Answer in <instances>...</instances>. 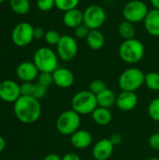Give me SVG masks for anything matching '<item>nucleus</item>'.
<instances>
[{"label": "nucleus", "instance_id": "obj_1", "mask_svg": "<svg viewBox=\"0 0 159 160\" xmlns=\"http://www.w3.org/2000/svg\"><path fill=\"white\" fill-rule=\"evenodd\" d=\"M14 114L23 124H33L41 115V105L38 99L33 97L21 96L14 103Z\"/></svg>", "mask_w": 159, "mask_h": 160}, {"label": "nucleus", "instance_id": "obj_2", "mask_svg": "<svg viewBox=\"0 0 159 160\" xmlns=\"http://www.w3.org/2000/svg\"><path fill=\"white\" fill-rule=\"evenodd\" d=\"M97 107V96L89 90H83L76 93L71 99V109L80 115L92 114Z\"/></svg>", "mask_w": 159, "mask_h": 160}, {"label": "nucleus", "instance_id": "obj_3", "mask_svg": "<svg viewBox=\"0 0 159 160\" xmlns=\"http://www.w3.org/2000/svg\"><path fill=\"white\" fill-rule=\"evenodd\" d=\"M143 55L144 46L136 38L127 39L119 47V56L127 64H136L140 62Z\"/></svg>", "mask_w": 159, "mask_h": 160}, {"label": "nucleus", "instance_id": "obj_4", "mask_svg": "<svg viewBox=\"0 0 159 160\" xmlns=\"http://www.w3.org/2000/svg\"><path fill=\"white\" fill-rule=\"evenodd\" d=\"M33 62L39 72L52 73L58 68V59L56 53L50 48L41 47L34 54Z\"/></svg>", "mask_w": 159, "mask_h": 160}, {"label": "nucleus", "instance_id": "obj_5", "mask_svg": "<svg viewBox=\"0 0 159 160\" xmlns=\"http://www.w3.org/2000/svg\"><path fill=\"white\" fill-rule=\"evenodd\" d=\"M145 80L143 72L137 68H130L126 69L119 77L118 84L122 91L135 92L141 88Z\"/></svg>", "mask_w": 159, "mask_h": 160}, {"label": "nucleus", "instance_id": "obj_6", "mask_svg": "<svg viewBox=\"0 0 159 160\" xmlns=\"http://www.w3.org/2000/svg\"><path fill=\"white\" fill-rule=\"evenodd\" d=\"M55 126L57 131L60 134L65 136H71L80 128L81 115L72 109L65 111L58 116Z\"/></svg>", "mask_w": 159, "mask_h": 160}, {"label": "nucleus", "instance_id": "obj_7", "mask_svg": "<svg viewBox=\"0 0 159 160\" xmlns=\"http://www.w3.org/2000/svg\"><path fill=\"white\" fill-rule=\"evenodd\" d=\"M149 10L145 3L141 0H131L127 3L123 9V15L126 21L132 23L144 21Z\"/></svg>", "mask_w": 159, "mask_h": 160}, {"label": "nucleus", "instance_id": "obj_8", "mask_svg": "<svg viewBox=\"0 0 159 160\" xmlns=\"http://www.w3.org/2000/svg\"><path fill=\"white\" fill-rule=\"evenodd\" d=\"M34 39V27L29 22L18 23L11 32V40L18 47H25Z\"/></svg>", "mask_w": 159, "mask_h": 160}, {"label": "nucleus", "instance_id": "obj_9", "mask_svg": "<svg viewBox=\"0 0 159 160\" xmlns=\"http://www.w3.org/2000/svg\"><path fill=\"white\" fill-rule=\"evenodd\" d=\"M106 21L105 10L97 5H91L83 12V23L91 30L98 29Z\"/></svg>", "mask_w": 159, "mask_h": 160}, {"label": "nucleus", "instance_id": "obj_10", "mask_svg": "<svg viewBox=\"0 0 159 160\" xmlns=\"http://www.w3.org/2000/svg\"><path fill=\"white\" fill-rule=\"evenodd\" d=\"M56 50L58 56L63 61H71L75 58L78 52L76 39L69 35L62 36L58 44L56 45Z\"/></svg>", "mask_w": 159, "mask_h": 160}, {"label": "nucleus", "instance_id": "obj_11", "mask_svg": "<svg viewBox=\"0 0 159 160\" xmlns=\"http://www.w3.org/2000/svg\"><path fill=\"white\" fill-rule=\"evenodd\" d=\"M21 94V85L11 80H6L0 82V99L7 103H15Z\"/></svg>", "mask_w": 159, "mask_h": 160}, {"label": "nucleus", "instance_id": "obj_12", "mask_svg": "<svg viewBox=\"0 0 159 160\" xmlns=\"http://www.w3.org/2000/svg\"><path fill=\"white\" fill-rule=\"evenodd\" d=\"M39 74V70L34 62L25 61L21 63L16 68V75L22 82H34Z\"/></svg>", "mask_w": 159, "mask_h": 160}, {"label": "nucleus", "instance_id": "obj_13", "mask_svg": "<svg viewBox=\"0 0 159 160\" xmlns=\"http://www.w3.org/2000/svg\"><path fill=\"white\" fill-rule=\"evenodd\" d=\"M53 83L60 88H69L73 85L75 77L71 70L66 68H57L52 72Z\"/></svg>", "mask_w": 159, "mask_h": 160}, {"label": "nucleus", "instance_id": "obj_14", "mask_svg": "<svg viewBox=\"0 0 159 160\" xmlns=\"http://www.w3.org/2000/svg\"><path fill=\"white\" fill-rule=\"evenodd\" d=\"M138 96L135 92L122 91L116 98V106L123 112H130L138 105Z\"/></svg>", "mask_w": 159, "mask_h": 160}, {"label": "nucleus", "instance_id": "obj_15", "mask_svg": "<svg viewBox=\"0 0 159 160\" xmlns=\"http://www.w3.org/2000/svg\"><path fill=\"white\" fill-rule=\"evenodd\" d=\"M114 146L109 139H101L93 147V158L95 160H108L113 153Z\"/></svg>", "mask_w": 159, "mask_h": 160}, {"label": "nucleus", "instance_id": "obj_16", "mask_svg": "<svg viewBox=\"0 0 159 160\" xmlns=\"http://www.w3.org/2000/svg\"><path fill=\"white\" fill-rule=\"evenodd\" d=\"M92 142H93L92 134L84 129H79L70 136L71 145L79 150H82L90 147Z\"/></svg>", "mask_w": 159, "mask_h": 160}, {"label": "nucleus", "instance_id": "obj_17", "mask_svg": "<svg viewBox=\"0 0 159 160\" xmlns=\"http://www.w3.org/2000/svg\"><path fill=\"white\" fill-rule=\"evenodd\" d=\"M144 25L150 35L159 37V9L154 8L148 12L144 19Z\"/></svg>", "mask_w": 159, "mask_h": 160}, {"label": "nucleus", "instance_id": "obj_18", "mask_svg": "<svg viewBox=\"0 0 159 160\" xmlns=\"http://www.w3.org/2000/svg\"><path fill=\"white\" fill-rule=\"evenodd\" d=\"M63 22L67 27L75 29L77 26L83 23V12L77 8L66 11L63 17Z\"/></svg>", "mask_w": 159, "mask_h": 160}, {"label": "nucleus", "instance_id": "obj_19", "mask_svg": "<svg viewBox=\"0 0 159 160\" xmlns=\"http://www.w3.org/2000/svg\"><path fill=\"white\" fill-rule=\"evenodd\" d=\"M92 118L93 121L101 127L107 126L112 122V114L111 112L110 109H106V108H101V107H97L93 112H92Z\"/></svg>", "mask_w": 159, "mask_h": 160}, {"label": "nucleus", "instance_id": "obj_20", "mask_svg": "<svg viewBox=\"0 0 159 160\" xmlns=\"http://www.w3.org/2000/svg\"><path fill=\"white\" fill-rule=\"evenodd\" d=\"M116 96L113 91L107 88L100 94L97 95V101L98 107L111 109L114 105H116Z\"/></svg>", "mask_w": 159, "mask_h": 160}, {"label": "nucleus", "instance_id": "obj_21", "mask_svg": "<svg viewBox=\"0 0 159 160\" xmlns=\"http://www.w3.org/2000/svg\"><path fill=\"white\" fill-rule=\"evenodd\" d=\"M86 41L88 46L93 49V50H100L103 46H104V36L103 34L97 30V29H93L89 32L87 38H86Z\"/></svg>", "mask_w": 159, "mask_h": 160}, {"label": "nucleus", "instance_id": "obj_22", "mask_svg": "<svg viewBox=\"0 0 159 160\" xmlns=\"http://www.w3.org/2000/svg\"><path fill=\"white\" fill-rule=\"evenodd\" d=\"M9 6L12 11L19 15L27 14L31 7L29 0H9Z\"/></svg>", "mask_w": 159, "mask_h": 160}, {"label": "nucleus", "instance_id": "obj_23", "mask_svg": "<svg viewBox=\"0 0 159 160\" xmlns=\"http://www.w3.org/2000/svg\"><path fill=\"white\" fill-rule=\"evenodd\" d=\"M118 31H119V34L121 35L122 38H124L126 40L127 39H132V38H135V34H136V31H135V27L133 25L132 22H123L122 23H120L119 27H118Z\"/></svg>", "mask_w": 159, "mask_h": 160}, {"label": "nucleus", "instance_id": "obj_24", "mask_svg": "<svg viewBox=\"0 0 159 160\" xmlns=\"http://www.w3.org/2000/svg\"><path fill=\"white\" fill-rule=\"evenodd\" d=\"M144 84L152 91H159V73L149 72L145 75Z\"/></svg>", "mask_w": 159, "mask_h": 160}, {"label": "nucleus", "instance_id": "obj_25", "mask_svg": "<svg viewBox=\"0 0 159 160\" xmlns=\"http://www.w3.org/2000/svg\"><path fill=\"white\" fill-rule=\"evenodd\" d=\"M55 7L62 11H68L70 9L76 8L80 3V0H54Z\"/></svg>", "mask_w": 159, "mask_h": 160}, {"label": "nucleus", "instance_id": "obj_26", "mask_svg": "<svg viewBox=\"0 0 159 160\" xmlns=\"http://www.w3.org/2000/svg\"><path fill=\"white\" fill-rule=\"evenodd\" d=\"M148 115L156 122H159V98H154L148 106Z\"/></svg>", "mask_w": 159, "mask_h": 160}, {"label": "nucleus", "instance_id": "obj_27", "mask_svg": "<svg viewBox=\"0 0 159 160\" xmlns=\"http://www.w3.org/2000/svg\"><path fill=\"white\" fill-rule=\"evenodd\" d=\"M107 89V85L106 83L101 81V80H98V79H96L94 81H92L89 84V91L91 93H93L94 95H98L100 94L101 92H103L104 90Z\"/></svg>", "mask_w": 159, "mask_h": 160}, {"label": "nucleus", "instance_id": "obj_28", "mask_svg": "<svg viewBox=\"0 0 159 160\" xmlns=\"http://www.w3.org/2000/svg\"><path fill=\"white\" fill-rule=\"evenodd\" d=\"M61 37L62 36L56 30H49V31L46 32L44 39L50 45H57L59 40H60V38H61Z\"/></svg>", "mask_w": 159, "mask_h": 160}, {"label": "nucleus", "instance_id": "obj_29", "mask_svg": "<svg viewBox=\"0 0 159 160\" xmlns=\"http://www.w3.org/2000/svg\"><path fill=\"white\" fill-rule=\"evenodd\" d=\"M37 82L42 84L45 87H50L53 83V77L52 73L50 72H39L37 77Z\"/></svg>", "mask_w": 159, "mask_h": 160}, {"label": "nucleus", "instance_id": "obj_30", "mask_svg": "<svg viewBox=\"0 0 159 160\" xmlns=\"http://www.w3.org/2000/svg\"><path fill=\"white\" fill-rule=\"evenodd\" d=\"M48 88L43 86L42 84H40L39 82H35V87H34V93H33V98H37V99H41L43 98L46 94H47Z\"/></svg>", "mask_w": 159, "mask_h": 160}, {"label": "nucleus", "instance_id": "obj_31", "mask_svg": "<svg viewBox=\"0 0 159 160\" xmlns=\"http://www.w3.org/2000/svg\"><path fill=\"white\" fill-rule=\"evenodd\" d=\"M90 31L91 29L86 24L82 23L75 28L74 34H75V37H77L78 38H86Z\"/></svg>", "mask_w": 159, "mask_h": 160}, {"label": "nucleus", "instance_id": "obj_32", "mask_svg": "<svg viewBox=\"0 0 159 160\" xmlns=\"http://www.w3.org/2000/svg\"><path fill=\"white\" fill-rule=\"evenodd\" d=\"M37 7L41 11H49L53 7H55L54 0H37Z\"/></svg>", "mask_w": 159, "mask_h": 160}, {"label": "nucleus", "instance_id": "obj_33", "mask_svg": "<svg viewBox=\"0 0 159 160\" xmlns=\"http://www.w3.org/2000/svg\"><path fill=\"white\" fill-rule=\"evenodd\" d=\"M35 82H22L21 84V94L22 96L33 97Z\"/></svg>", "mask_w": 159, "mask_h": 160}, {"label": "nucleus", "instance_id": "obj_34", "mask_svg": "<svg viewBox=\"0 0 159 160\" xmlns=\"http://www.w3.org/2000/svg\"><path fill=\"white\" fill-rule=\"evenodd\" d=\"M148 143L152 149L159 151V132L154 133L150 136V138L148 140Z\"/></svg>", "mask_w": 159, "mask_h": 160}, {"label": "nucleus", "instance_id": "obj_35", "mask_svg": "<svg viewBox=\"0 0 159 160\" xmlns=\"http://www.w3.org/2000/svg\"><path fill=\"white\" fill-rule=\"evenodd\" d=\"M109 140H110V142L112 143L113 146H117V145H119V144L122 142L123 138H122V135L119 134V133H112V134L110 136Z\"/></svg>", "mask_w": 159, "mask_h": 160}, {"label": "nucleus", "instance_id": "obj_36", "mask_svg": "<svg viewBox=\"0 0 159 160\" xmlns=\"http://www.w3.org/2000/svg\"><path fill=\"white\" fill-rule=\"evenodd\" d=\"M45 30L40 27V26H37V27H34V38L36 39H41L45 37Z\"/></svg>", "mask_w": 159, "mask_h": 160}, {"label": "nucleus", "instance_id": "obj_37", "mask_svg": "<svg viewBox=\"0 0 159 160\" xmlns=\"http://www.w3.org/2000/svg\"><path fill=\"white\" fill-rule=\"evenodd\" d=\"M62 160H82V158L75 153H67L62 158Z\"/></svg>", "mask_w": 159, "mask_h": 160}, {"label": "nucleus", "instance_id": "obj_38", "mask_svg": "<svg viewBox=\"0 0 159 160\" xmlns=\"http://www.w3.org/2000/svg\"><path fill=\"white\" fill-rule=\"evenodd\" d=\"M43 160H62V158L57 154H49L44 158Z\"/></svg>", "mask_w": 159, "mask_h": 160}, {"label": "nucleus", "instance_id": "obj_39", "mask_svg": "<svg viewBox=\"0 0 159 160\" xmlns=\"http://www.w3.org/2000/svg\"><path fill=\"white\" fill-rule=\"evenodd\" d=\"M5 146H6V142H5V139L0 136V153L3 152V150L5 149Z\"/></svg>", "mask_w": 159, "mask_h": 160}, {"label": "nucleus", "instance_id": "obj_40", "mask_svg": "<svg viewBox=\"0 0 159 160\" xmlns=\"http://www.w3.org/2000/svg\"><path fill=\"white\" fill-rule=\"evenodd\" d=\"M152 6L154 7V8L159 9V0H150Z\"/></svg>", "mask_w": 159, "mask_h": 160}, {"label": "nucleus", "instance_id": "obj_41", "mask_svg": "<svg viewBox=\"0 0 159 160\" xmlns=\"http://www.w3.org/2000/svg\"><path fill=\"white\" fill-rule=\"evenodd\" d=\"M148 160H159V158H150V159Z\"/></svg>", "mask_w": 159, "mask_h": 160}, {"label": "nucleus", "instance_id": "obj_42", "mask_svg": "<svg viewBox=\"0 0 159 160\" xmlns=\"http://www.w3.org/2000/svg\"><path fill=\"white\" fill-rule=\"evenodd\" d=\"M4 1H5V0H0V4H1V3H3Z\"/></svg>", "mask_w": 159, "mask_h": 160}]
</instances>
